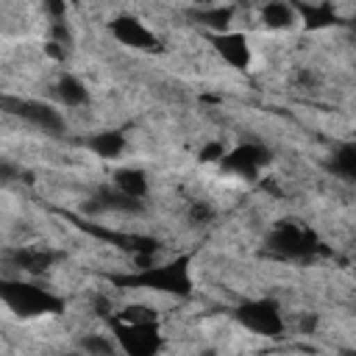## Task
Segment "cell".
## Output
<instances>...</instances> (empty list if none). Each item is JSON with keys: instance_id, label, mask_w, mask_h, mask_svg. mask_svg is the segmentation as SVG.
Listing matches in <instances>:
<instances>
[{"instance_id": "6da1fadb", "label": "cell", "mask_w": 356, "mask_h": 356, "mask_svg": "<svg viewBox=\"0 0 356 356\" xmlns=\"http://www.w3.org/2000/svg\"><path fill=\"white\" fill-rule=\"evenodd\" d=\"M192 256H178L164 264H145L136 273L128 275H111V284L120 289H150V292H164V295H189L192 292Z\"/></svg>"}, {"instance_id": "7a4b0ae2", "label": "cell", "mask_w": 356, "mask_h": 356, "mask_svg": "<svg viewBox=\"0 0 356 356\" xmlns=\"http://www.w3.org/2000/svg\"><path fill=\"white\" fill-rule=\"evenodd\" d=\"M0 300L19 317H47L64 312V300L58 295L17 278H0Z\"/></svg>"}, {"instance_id": "3957f363", "label": "cell", "mask_w": 356, "mask_h": 356, "mask_svg": "<svg viewBox=\"0 0 356 356\" xmlns=\"http://www.w3.org/2000/svg\"><path fill=\"white\" fill-rule=\"evenodd\" d=\"M317 248H320L317 236L306 225L292 222V220L278 222L267 236V250H273L275 256H284V259H309Z\"/></svg>"}, {"instance_id": "277c9868", "label": "cell", "mask_w": 356, "mask_h": 356, "mask_svg": "<svg viewBox=\"0 0 356 356\" xmlns=\"http://www.w3.org/2000/svg\"><path fill=\"white\" fill-rule=\"evenodd\" d=\"M111 331L117 339V348L128 356H153L161 348V331L156 323H125L111 317Z\"/></svg>"}, {"instance_id": "5b68a950", "label": "cell", "mask_w": 356, "mask_h": 356, "mask_svg": "<svg viewBox=\"0 0 356 356\" xmlns=\"http://www.w3.org/2000/svg\"><path fill=\"white\" fill-rule=\"evenodd\" d=\"M234 317L250 334H259V337H281L284 334V317H281V309L275 306V300H267V298L245 300L236 306Z\"/></svg>"}, {"instance_id": "8992f818", "label": "cell", "mask_w": 356, "mask_h": 356, "mask_svg": "<svg viewBox=\"0 0 356 356\" xmlns=\"http://www.w3.org/2000/svg\"><path fill=\"white\" fill-rule=\"evenodd\" d=\"M267 164H270V150L261 147V145H256V142L236 145V147L225 150L222 159H220V167H222L225 172L239 175V178H248V181L259 178V172H261Z\"/></svg>"}, {"instance_id": "52a82bcc", "label": "cell", "mask_w": 356, "mask_h": 356, "mask_svg": "<svg viewBox=\"0 0 356 356\" xmlns=\"http://www.w3.org/2000/svg\"><path fill=\"white\" fill-rule=\"evenodd\" d=\"M0 106L8 111V114H17L22 117L25 122L42 128L44 134H61L64 131V117L47 106V103H39V100H22V97H0Z\"/></svg>"}, {"instance_id": "ba28073f", "label": "cell", "mask_w": 356, "mask_h": 356, "mask_svg": "<svg viewBox=\"0 0 356 356\" xmlns=\"http://www.w3.org/2000/svg\"><path fill=\"white\" fill-rule=\"evenodd\" d=\"M108 31H111V36H114L120 44H125V47H134V50H142V53L159 50V36H156L142 19H136V17H131V14L114 17V19L108 22Z\"/></svg>"}, {"instance_id": "9c48e42d", "label": "cell", "mask_w": 356, "mask_h": 356, "mask_svg": "<svg viewBox=\"0 0 356 356\" xmlns=\"http://www.w3.org/2000/svg\"><path fill=\"white\" fill-rule=\"evenodd\" d=\"M209 39H211L214 53L228 67H234V70H248L250 67L253 53H250V42H248L245 33H239V31H222V33H211Z\"/></svg>"}, {"instance_id": "30bf717a", "label": "cell", "mask_w": 356, "mask_h": 356, "mask_svg": "<svg viewBox=\"0 0 356 356\" xmlns=\"http://www.w3.org/2000/svg\"><path fill=\"white\" fill-rule=\"evenodd\" d=\"M295 14L300 17L303 28L306 31H323V28H331V25H339V14L337 8L328 3V0H320V3H306V0H295Z\"/></svg>"}, {"instance_id": "8fae6325", "label": "cell", "mask_w": 356, "mask_h": 356, "mask_svg": "<svg viewBox=\"0 0 356 356\" xmlns=\"http://www.w3.org/2000/svg\"><path fill=\"white\" fill-rule=\"evenodd\" d=\"M298 22V14H295V6L292 3H284V0H270L264 3L261 8V25L270 28V31H286Z\"/></svg>"}, {"instance_id": "7c38bea8", "label": "cell", "mask_w": 356, "mask_h": 356, "mask_svg": "<svg viewBox=\"0 0 356 356\" xmlns=\"http://www.w3.org/2000/svg\"><path fill=\"white\" fill-rule=\"evenodd\" d=\"M139 209H142V200H134V197L122 195L117 186H114V192L111 189H100L95 203L89 206V211H125V214L139 211Z\"/></svg>"}, {"instance_id": "4fadbf2b", "label": "cell", "mask_w": 356, "mask_h": 356, "mask_svg": "<svg viewBox=\"0 0 356 356\" xmlns=\"http://www.w3.org/2000/svg\"><path fill=\"white\" fill-rule=\"evenodd\" d=\"M86 147L97 159H120L125 150V136L120 131H100V134L86 139Z\"/></svg>"}, {"instance_id": "5bb4252c", "label": "cell", "mask_w": 356, "mask_h": 356, "mask_svg": "<svg viewBox=\"0 0 356 356\" xmlns=\"http://www.w3.org/2000/svg\"><path fill=\"white\" fill-rule=\"evenodd\" d=\"M195 19L211 33H222L234 22V6H200L195 11Z\"/></svg>"}, {"instance_id": "9a60e30c", "label": "cell", "mask_w": 356, "mask_h": 356, "mask_svg": "<svg viewBox=\"0 0 356 356\" xmlns=\"http://www.w3.org/2000/svg\"><path fill=\"white\" fill-rule=\"evenodd\" d=\"M114 186H117L122 195H128V197H134V200H142V197L147 195V175H145L142 170H134V167L117 170V172H114Z\"/></svg>"}, {"instance_id": "2e32d148", "label": "cell", "mask_w": 356, "mask_h": 356, "mask_svg": "<svg viewBox=\"0 0 356 356\" xmlns=\"http://www.w3.org/2000/svg\"><path fill=\"white\" fill-rule=\"evenodd\" d=\"M56 95H58V100H61L64 106H70V108L83 106V103H86V97H89V92H86L83 81H81V78H75V75H70V72L58 78V83H56Z\"/></svg>"}, {"instance_id": "e0dca14e", "label": "cell", "mask_w": 356, "mask_h": 356, "mask_svg": "<svg viewBox=\"0 0 356 356\" xmlns=\"http://www.w3.org/2000/svg\"><path fill=\"white\" fill-rule=\"evenodd\" d=\"M14 264L25 273H44L50 264H53V253H44V250H17L14 256Z\"/></svg>"}, {"instance_id": "ac0fdd59", "label": "cell", "mask_w": 356, "mask_h": 356, "mask_svg": "<svg viewBox=\"0 0 356 356\" xmlns=\"http://www.w3.org/2000/svg\"><path fill=\"white\" fill-rule=\"evenodd\" d=\"M331 170L342 178H353L356 175V145L353 142H345L337 147L334 153V161H331Z\"/></svg>"}, {"instance_id": "d6986e66", "label": "cell", "mask_w": 356, "mask_h": 356, "mask_svg": "<svg viewBox=\"0 0 356 356\" xmlns=\"http://www.w3.org/2000/svg\"><path fill=\"white\" fill-rule=\"evenodd\" d=\"M78 345H81V350H86L89 356H108V353L117 350V345H114L108 337H103V334H89V337H83Z\"/></svg>"}, {"instance_id": "ffe728a7", "label": "cell", "mask_w": 356, "mask_h": 356, "mask_svg": "<svg viewBox=\"0 0 356 356\" xmlns=\"http://www.w3.org/2000/svg\"><path fill=\"white\" fill-rule=\"evenodd\" d=\"M117 320H125V323H156L159 314L150 306L134 303V306H125L122 312H117Z\"/></svg>"}, {"instance_id": "44dd1931", "label": "cell", "mask_w": 356, "mask_h": 356, "mask_svg": "<svg viewBox=\"0 0 356 356\" xmlns=\"http://www.w3.org/2000/svg\"><path fill=\"white\" fill-rule=\"evenodd\" d=\"M50 39H53V42H58L64 50L72 44V33H70V28H67V22H64V19H53V25H50Z\"/></svg>"}, {"instance_id": "7402d4cb", "label": "cell", "mask_w": 356, "mask_h": 356, "mask_svg": "<svg viewBox=\"0 0 356 356\" xmlns=\"http://www.w3.org/2000/svg\"><path fill=\"white\" fill-rule=\"evenodd\" d=\"M222 153H225V145H222V142H206V145L200 147L197 159H200L203 164H209V161H220Z\"/></svg>"}, {"instance_id": "603a6c76", "label": "cell", "mask_w": 356, "mask_h": 356, "mask_svg": "<svg viewBox=\"0 0 356 356\" xmlns=\"http://www.w3.org/2000/svg\"><path fill=\"white\" fill-rule=\"evenodd\" d=\"M44 11L50 19H64L67 17V0H44Z\"/></svg>"}, {"instance_id": "cb8c5ba5", "label": "cell", "mask_w": 356, "mask_h": 356, "mask_svg": "<svg viewBox=\"0 0 356 356\" xmlns=\"http://www.w3.org/2000/svg\"><path fill=\"white\" fill-rule=\"evenodd\" d=\"M44 53H47L50 58H56V61H61V58L67 56V50H64V47L58 44V42H53V39H50V42L44 44Z\"/></svg>"}, {"instance_id": "d4e9b609", "label": "cell", "mask_w": 356, "mask_h": 356, "mask_svg": "<svg viewBox=\"0 0 356 356\" xmlns=\"http://www.w3.org/2000/svg\"><path fill=\"white\" fill-rule=\"evenodd\" d=\"M195 3H197V6H211L214 0H195Z\"/></svg>"}]
</instances>
